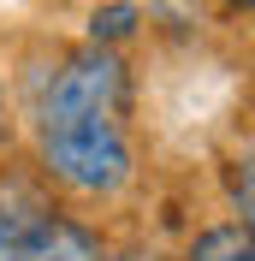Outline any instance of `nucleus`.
<instances>
[{
    "instance_id": "obj_5",
    "label": "nucleus",
    "mask_w": 255,
    "mask_h": 261,
    "mask_svg": "<svg viewBox=\"0 0 255 261\" xmlns=\"http://www.w3.org/2000/svg\"><path fill=\"white\" fill-rule=\"evenodd\" d=\"M190 261H255V238L243 226H214L190 244Z\"/></svg>"
},
{
    "instance_id": "obj_4",
    "label": "nucleus",
    "mask_w": 255,
    "mask_h": 261,
    "mask_svg": "<svg viewBox=\"0 0 255 261\" xmlns=\"http://www.w3.org/2000/svg\"><path fill=\"white\" fill-rule=\"evenodd\" d=\"M54 214V202L36 184H24V178H0V261L12 255L24 238H30L42 220Z\"/></svg>"
},
{
    "instance_id": "obj_1",
    "label": "nucleus",
    "mask_w": 255,
    "mask_h": 261,
    "mask_svg": "<svg viewBox=\"0 0 255 261\" xmlns=\"http://www.w3.org/2000/svg\"><path fill=\"white\" fill-rule=\"evenodd\" d=\"M36 143H42V166L48 178L78 196H113L131 184V143L125 119L107 113H54L36 119Z\"/></svg>"
},
{
    "instance_id": "obj_6",
    "label": "nucleus",
    "mask_w": 255,
    "mask_h": 261,
    "mask_svg": "<svg viewBox=\"0 0 255 261\" xmlns=\"http://www.w3.org/2000/svg\"><path fill=\"white\" fill-rule=\"evenodd\" d=\"M137 24H143V6H131V0H113V6H101V12L89 18V42H95V48H113V42H125Z\"/></svg>"
},
{
    "instance_id": "obj_7",
    "label": "nucleus",
    "mask_w": 255,
    "mask_h": 261,
    "mask_svg": "<svg viewBox=\"0 0 255 261\" xmlns=\"http://www.w3.org/2000/svg\"><path fill=\"white\" fill-rule=\"evenodd\" d=\"M232 202H238V214H243V231L255 238V166H238V172H232Z\"/></svg>"
},
{
    "instance_id": "obj_2",
    "label": "nucleus",
    "mask_w": 255,
    "mask_h": 261,
    "mask_svg": "<svg viewBox=\"0 0 255 261\" xmlns=\"http://www.w3.org/2000/svg\"><path fill=\"white\" fill-rule=\"evenodd\" d=\"M131 107V71L113 48H78L65 54L60 71H54L48 95L36 107V119H54V113H107V119H125Z\"/></svg>"
},
{
    "instance_id": "obj_3",
    "label": "nucleus",
    "mask_w": 255,
    "mask_h": 261,
    "mask_svg": "<svg viewBox=\"0 0 255 261\" xmlns=\"http://www.w3.org/2000/svg\"><path fill=\"white\" fill-rule=\"evenodd\" d=\"M6 261H101V238L78 220H65V214H48Z\"/></svg>"
},
{
    "instance_id": "obj_9",
    "label": "nucleus",
    "mask_w": 255,
    "mask_h": 261,
    "mask_svg": "<svg viewBox=\"0 0 255 261\" xmlns=\"http://www.w3.org/2000/svg\"><path fill=\"white\" fill-rule=\"evenodd\" d=\"M0 137H6V101H0Z\"/></svg>"
},
{
    "instance_id": "obj_8",
    "label": "nucleus",
    "mask_w": 255,
    "mask_h": 261,
    "mask_svg": "<svg viewBox=\"0 0 255 261\" xmlns=\"http://www.w3.org/2000/svg\"><path fill=\"white\" fill-rule=\"evenodd\" d=\"M225 6H232V12H255V0H225Z\"/></svg>"
}]
</instances>
